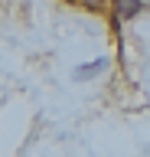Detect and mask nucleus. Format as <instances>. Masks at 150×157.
<instances>
[{
  "mask_svg": "<svg viewBox=\"0 0 150 157\" xmlns=\"http://www.w3.org/2000/svg\"><path fill=\"white\" fill-rule=\"evenodd\" d=\"M140 0H127V3H118L114 7V13H118V20H127V17H134V13H140Z\"/></svg>",
  "mask_w": 150,
  "mask_h": 157,
  "instance_id": "2",
  "label": "nucleus"
},
{
  "mask_svg": "<svg viewBox=\"0 0 150 157\" xmlns=\"http://www.w3.org/2000/svg\"><path fill=\"white\" fill-rule=\"evenodd\" d=\"M104 69H108V62H104V59H95V62H85V66H79L75 69V78H91V75H98V72H104Z\"/></svg>",
  "mask_w": 150,
  "mask_h": 157,
  "instance_id": "1",
  "label": "nucleus"
},
{
  "mask_svg": "<svg viewBox=\"0 0 150 157\" xmlns=\"http://www.w3.org/2000/svg\"><path fill=\"white\" fill-rule=\"evenodd\" d=\"M118 3H127V0H114V7H118Z\"/></svg>",
  "mask_w": 150,
  "mask_h": 157,
  "instance_id": "3",
  "label": "nucleus"
}]
</instances>
